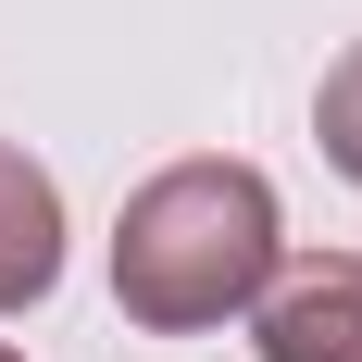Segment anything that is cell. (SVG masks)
<instances>
[{
    "label": "cell",
    "instance_id": "6da1fadb",
    "mask_svg": "<svg viewBox=\"0 0 362 362\" xmlns=\"http://www.w3.org/2000/svg\"><path fill=\"white\" fill-rule=\"evenodd\" d=\"M288 262V213H275V175L262 163H163L150 187H125L112 213V300L125 325L150 337H200V325H238Z\"/></svg>",
    "mask_w": 362,
    "mask_h": 362
},
{
    "label": "cell",
    "instance_id": "7a4b0ae2",
    "mask_svg": "<svg viewBox=\"0 0 362 362\" xmlns=\"http://www.w3.org/2000/svg\"><path fill=\"white\" fill-rule=\"evenodd\" d=\"M250 337L262 362H362V262L350 250L275 262V288L250 300Z\"/></svg>",
    "mask_w": 362,
    "mask_h": 362
},
{
    "label": "cell",
    "instance_id": "3957f363",
    "mask_svg": "<svg viewBox=\"0 0 362 362\" xmlns=\"http://www.w3.org/2000/svg\"><path fill=\"white\" fill-rule=\"evenodd\" d=\"M63 288V187L37 150L0 138V313H37Z\"/></svg>",
    "mask_w": 362,
    "mask_h": 362
},
{
    "label": "cell",
    "instance_id": "277c9868",
    "mask_svg": "<svg viewBox=\"0 0 362 362\" xmlns=\"http://www.w3.org/2000/svg\"><path fill=\"white\" fill-rule=\"evenodd\" d=\"M313 138H325V163L362 187V37L325 63V88H313Z\"/></svg>",
    "mask_w": 362,
    "mask_h": 362
},
{
    "label": "cell",
    "instance_id": "5b68a950",
    "mask_svg": "<svg viewBox=\"0 0 362 362\" xmlns=\"http://www.w3.org/2000/svg\"><path fill=\"white\" fill-rule=\"evenodd\" d=\"M0 362H25V350H13V337H0Z\"/></svg>",
    "mask_w": 362,
    "mask_h": 362
}]
</instances>
